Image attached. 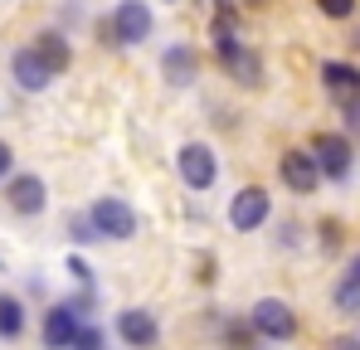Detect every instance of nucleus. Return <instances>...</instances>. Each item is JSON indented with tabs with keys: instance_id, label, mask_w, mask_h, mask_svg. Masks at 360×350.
Returning a JSON list of instances; mask_svg holds the SVG:
<instances>
[{
	"instance_id": "obj_19",
	"label": "nucleus",
	"mask_w": 360,
	"mask_h": 350,
	"mask_svg": "<svg viewBox=\"0 0 360 350\" xmlns=\"http://www.w3.org/2000/svg\"><path fill=\"white\" fill-rule=\"evenodd\" d=\"M73 238H98V233H93V224H88V219H83V214H78V219H73Z\"/></svg>"
},
{
	"instance_id": "obj_10",
	"label": "nucleus",
	"mask_w": 360,
	"mask_h": 350,
	"mask_svg": "<svg viewBox=\"0 0 360 350\" xmlns=\"http://www.w3.org/2000/svg\"><path fill=\"white\" fill-rule=\"evenodd\" d=\"M321 83H326V93H331L336 103H346V108L360 103V68L356 63H336V58L321 63Z\"/></svg>"
},
{
	"instance_id": "obj_21",
	"label": "nucleus",
	"mask_w": 360,
	"mask_h": 350,
	"mask_svg": "<svg viewBox=\"0 0 360 350\" xmlns=\"http://www.w3.org/2000/svg\"><path fill=\"white\" fill-rule=\"evenodd\" d=\"M346 122H351V127H360V103H351V108H346Z\"/></svg>"
},
{
	"instance_id": "obj_12",
	"label": "nucleus",
	"mask_w": 360,
	"mask_h": 350,
	"mask_svg": "<svg viewBox=\"0 0 360 350\" xmlns=\"http://www.w3.org/2000/svg\"><path fill=\"white\" fill-rule=\"evenodd\" d=\"M34 58L44 63V73H49V78H59L63 68L73 63V49H68V39H63L59 30H44V34H39V44H34Z\"/></svg>"
},
{
	"instance_id": "obj_17",
	"label": "nucleus",
	"mask_w": 360,
	"mask_h": 350,
	"mask_svg": "<svg viewBox=\"0 0 360 350\" xmlns=\"http://www.w3.org/2000/svg\"><path fill=\"white\" fill-rule=\"evenodd\" d=\"M321 5V15H331V20H346V15H356V0H316Z\"/></svg>"
},
{
	"instance_id": "obj_5",
	"label": "nucleus",
	"mask_w": 360,
	"mask_h": 350,
	"mask_svg": "<svg viewBox=\"0 0 360 350\" xmlns=\"http://www.w3.org/2000/svg\"><path fill=\"white\" fill-rule=\"evenodd\" d=\"M5 205H10L15 214H44L49 190H44L39 175H10V180H5Z\"/></svg>"
},
{
	"instance_id": "obj_14",
	"label": "nucleus",
	"mask_w": 360,
	"mask_h": 350,
	"mask_svg": "<svg viewBox=\"0 0 360 350\" xmlns=\"http://www.w3.org/2000/svg\"><path fill=\"white\" fill-rule=\"evenodd\" d=\"M336 306H341V311H360V253L351 258L346 278L336 283Z\"/></svg>"
},
{
	"instance_id": "obj_7",
	"label": "nucleus",
	"mask_w": 360,
	"mask_h": 350,
	"mask_svg": "<svg viewBox=\"0 0 360 350\" xmlns=\"http://www.w3.org/2000/svg\"><path fill=\"white\" fill-rule=\"evenodd\" d=\"M278 175H283V185H288L292 195H311V190L321 185V171H316L311 151H288V156L278 161Z\"/></svg>"
},
{
	"instance_id": "obj_22",
	"label": "nucleus",
	"mask_w": 360,
	"mask_h": 350,
	"mask_svg": "<svg viewBox=\"0 0 360 350\" xmlns=\"http://www.w3.org/2000/svg\"><path fill=\"white\" fill-rule=\"evenodd\" d=\"M336 350H360V341H351V336H341V341H336Z\"/></svg>"
},
{
	"instance_id": "obj_1",
	"label": "nucleus",
	"mask_w": 360,
	"mask_h": 350,
	"mask_svg": "<svg viewBox=\"0 0 360 350\" xmlns=\"http://www.w3.org/2000/svg\"><path fill=\"white\" fill-rule=\"evenodd\" d=\"M248 321H253V331L268 336V341H292V336H297V316H292V306L278 302V297H263Z\"/></svg>"
},
{
	"instance_id": "obj_11",
	"label": "nucleus",
	"mask_w": 360,
	"mask_h": 350,
	"mask_svg": "<svg viewBox=\"0 0 360 350\" xmlns=\"http://www.w3.org/2000/svg\"><path fill=\"white\" fill-rule=\"evenodd\" d=\"M78 311L73 306H54V311H44V346L49 350H68L73 346V336H78Z\"/></svg>"
},
{
	"instance_id": "obj_2",
	"label": "nucleus",
	"mask_w": 360,
	"mask_h": 350,
	"mask_svg": "<svg viewBox=\"0 0 360 350\" xmlns=\"http://www.w3.org/2000/svg\"><path fill=\"white\" fill-rule=\"evenodd\" d=\"M88 224H93V233H98V238H131V233H136V214H131L122 200L103 195V200L88 209Z\"/></svg>"
},
{
	"instance_id": "obj_4",
	"label": "nucleus",
	"mask_w": 360,
	"mask_h": 350,
	"mask_svg": "<svg viewBox=\"0 0 360 350\" xmlns=\"http://www.w3.org/2000/svg\"><path fill=\"white\" fill-rule=\"evenodd\" d=\"M112 39L117 44H141L151 39V5L146 0H122L112 15Z\"/></svg>"
},
{
	"instance_id": "obj_16",
	"label": "nucleus",
	"mask_w": 360,
	"mask_h": 350,
	"mask_svg": "<svg viewBox=\"0 0 360 350\" xmlns=\"http://www.w3.org/2000/svg\"><path fill=\"white\" fill-rule=\"evenodd\" d=\"M166 63H171V83H190V54L185 49H171Z\"/></svg>"
},
{
	"instance_id": "obj_8",
	"label": "nucleus",
	"mask_w": 360,
	"mask_h": 350,
	"mask_svg": "<svg viewBox=\"0 0 360 350\" xmlns=\"http://www.w3.org/2000/svg\"><path fill=\"white\" fill-rule=\"evenodd\" d=\"M214 151L210 146H200V141H190L185 151H180V175H185V185L190 190H210L214 185Z\"/></svg>"
},
{
	"instance_id": "obj_13",
	"label": "nucleus",
	"mask_w": 360,
	"mask_h": 350,
	"mask_svg": "<svg viewBox=\"0 0 360 350\" xmlns=\"http://www.w3.org/2000/svg\"><path fill=\"white\" fill-rule=\"evenodd\" d=\"M10 73H15V83H20L25 93H44V83H49V73H44V63L34 58V49H20L15 63H10Z\"/></svg>"
},
{
	"instance_id": "obj_20",
	"label": "nucleus",
	"mask_w": 360,
	"mask_h": 350,
	"mask_svg": "<svg viewBox=\"0 0 360 350\" xmlns=\"http://www.w3.org/2000/svg\"><path fill=\"white\" fill-rule=\"evenodd\" d=\"M10 166H15V151H10V146L0 141V175H10Z\"/></svg>"
},
{
	"instance_id": "obj_9",
	"label": "nucleus",
	"mask_w": 360,
	"mask_h": 350,
	"mask_svg": "<svg viewBox=\"0 0 360 350\" xmlns=\"http://www.w3.org/2000/svg\"><path fill=\"white\" fill-rule=\"evenodd\" d=\"M117 336L127 341V346H136V350H151L156 341H161V326H156L151 311L131 306V311H122V316H117Z\"/></svg>"
},
{
	"instance_id": "obj_3",
	"label": "nucleus",
	"mask_w": 360,
	"mask_h": 350,
	"mask_svg": "<svg viewBox=\"0 0 360 350\" xmlns=\"http://www.w3.org/2000/svg\"><path fill=\"white\" fill-rule=\"evenodd\" d=\"M351 141L346 136H336V131H321L316 141H311V161H316V171L331 175V180H346L351 175Z\"/></svg>"
},
{
	"instance_id": "obj_6",
	"label": "nucleus",
	"mask_w": 360,
	"mask_h": 350,
	"mask_svg": "<svg viewBox=\"0 0 360 350\" xmlns=\"http://www.w3.org/2000/svg\"><path fill=\"white\" fill-rule=\"evenodd\" d=\"M268 209H273L268 190L248 185V190H239V195H234V205H229V224H234L239 233H248V229H258V224L268 219Z\"/></svg>"
},
{
	"instance_id": "obj_15",
	"label": "nucleus",
	"mask_w": 360,
	"mask_h": 350,
	"mask_svg": "<svg viewBox=\"0 0 360 350\" xmlns=\"http://www.w3.org/2000/svg\"><path fill=\"white\" fill-rule=\"evenodd\" d=\"M20 331H25V306H20V297H5L0 292V336L15 341Z\"/></svg>"
},
{
	"instance_id": "obj_18",
	"label": "nucleus",
	"mask_w": 360,
	"mask_h": 350,
	"mask_svg": "<svg viewBox=\"0 0 360 350\" xmlns=\"http://www.w3.org/2000/svg\"><path fill=\"white\" fill-rule=\"evenodd\" d=\"M68 350H103V341H98L93 326H78V336H73V346H68Z\"/></svg>"
}]
</instances>
